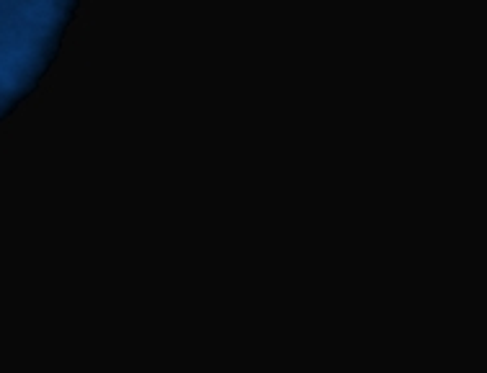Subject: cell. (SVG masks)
<instances>
[]
</instances>
